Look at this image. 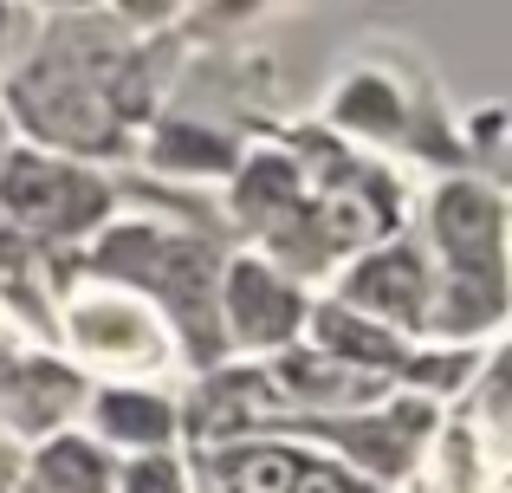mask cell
<instances>
[{
	"label": "cell",
	"mask_w": 512,
	"mask_h": 493,
	"mask_svg": "<svg viewBox=\"0 0 512 493\" xmlns=\"http://www.w3.org/2000/svg\"><path fill=\"white\" fill-rule=\"evenodd\" d=\"M441 241L454 253L461 286H480V299H500V208L487 189H448L441 195Z\"/></svg>",
	"instance_id": "obj_1"
},
{
	"label": "cell",
	"mask_w": 512,
	"mask_h": 493,
	"mask_svg": "<svg viewBox=\"0 0 512 493\" xmlns=\"http://www.w3.org/2000/svg\"><path fill=\"white\" fill-rule=\"evenodd\" d=\"M227 312H234V325H240V338H247V344H286L292 325L305 318V299L279 273L240 260L234 273H227Z\"/></svg>",
	"instance_id": "obj_2"
},
{
	"label": "cell",
	"mask_w": 512,
	"mask_h": 493,
	"mask_svg": "<svg viewBox=\"0 0 512 493\" xmlns=\"http://www.w3.org/2000/svg\"><path fill=\"white\" fill-rule=\"evenodd\" d=\"M350 305H363V312H389V318H422V266H415V253H376V260H363L357 273H350L344 286Z\"/></svg>",
	"instance_id": "obj_3"
},
{
	"label": "cell",
	"mask_w": 512,
	"mask_h": 493,
	"mask_svg": "<svg viewBox=\"0 0 512 493\" xmlns=\"http://www.w3.org/2000/svg\"><path fill=\"white\" fill-rule=\"evenodd\" d=\"M91 416L111 442H130V448H163L175 435V409L150 390H104Z\"/></svg>",
	"instance_id": "obj_4"
},
{
	"label": "cell",
	"mask_w": 512,
	"mask_h": 493,
	"mask_svg": "<svg viewBox=\"0 0 512 493\" xmlns=\"http://www.w3.org/2000/svg\"><path fill=\"white\" fill-rule=\"evenodd\" d=\"M221 474H227L234 493H292L299 455H292V448H240V455H227Z\"/></svg>",
	"instance_id": "obj_5"
},
{
	"label": "cell",
	"mask_w": 512,
	"mask_h": 493,
	"mask_svg": "<svg viewBox=\"0 0 512 493\" xmlns=\"http://www.w3.org/2000/svg\"><path fill=\"white\" fill-rule=\"evenodd\" d=\"M39 474H46L52 493H104V481H111L91 442H52L46 461H39Z\"/></svg>",
	"instance_id": "obj_6"
},
{
	"label": "cell",
	"mask_w": 512,
	"mask_h": 493,
	"mask_svg": "<svg viewBox=\"0 0 512 493\" xmlns=\"http://www.w3.org/2000/svg\"><path fill=\"white\" fill-rule=\"evenodd\" d=\"M124 493H188V487H182V474H175V461L150 455V461H137V468H130Z\"/></svg>",
	"instance_id": "obj_7"
},
{
	"label": "cell",
	"mask_w": 512,
	"mask_h": 493,
	"mask_svg": "<svg viewBox=\"0 0 512 493\" xmlns=\"http://www.w3.org/2000/svg\"><path fill=\"white\" fill-rule=\"evenodd\" d=\"M292 493H357V481H350L344 468H331V461H299Z\"/></svg>",
	"instance_id": "obj_8"
}]
</instances>
